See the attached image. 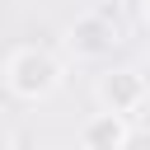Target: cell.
<instances>
[{
	"label": "cell",
	"instance_id": "6",
	"mask_svg": "<svg viewBox=\"0 0 150 150\" xmlns=\"http://www.w3.org/2000/svg\"><path fill=\"white\" fill-rule=\"evenodd\" d=\"M136 9H141V23L150 28V0H136Z\"/></svg>",
	"mask_w": 150,
	"mask_h": 150
},
{
	"label": "cell",
	"instance_id": "5",
	"mask_svg": "<svg viewBox=\"0 0 150 150\" xmlns=\"http://www.w3.org/2000/svg\"><path fill=\"white\" fill-rule=\"evenodd\" d=\"M117 150H150V131H136V127H131V131H127V141H122Z\"/></svg>",
	"mask_w": 150,
	"mask_h": 150
},
{
	"label": "cell",
	"instance_id": "3",
	"mask_svg": "<svg viewBox=\"0 0 150 150\" xmlns=\"http://www.w3.org/2000/svg\"><path fill=\"white\" fill-rule=\"evenodd\" d=\"M145 94H150V84H145V75L141 70H131V66H117V70H103L98 75V103L108 108V112H136L141 103H145Z\"/></svg>",
	"mask_w": 150,
	"mask_h": 150
},
{
	"label": "cell",
	"instance_id": "2",
	"mask_svg": "<svg viewBox=\"0 0 150 150\" xmlns=\"http://www.w3.org/2000/svg\"><path fill=\"white\" fill-rule=\"evenodd\" d=\"M70 52L75 56H108L117 42H122V14L117 5H98V9H84L75 23H70Z\"/></svg>",
	"mask_w": 150,
	"mask_h": 150
},
{
	"label": "cell",
	"instance_id": "4",
	"mask_svg": "<svg viewBox=\"0 0 150 150\" xmlns=\"http://www.w3.org/2000/svg\"><path fill=\"white\" fill-rule=\"evenodd\" d=\"M127 131H131V122H127V112H94L89 122H84V131H80V145L84 150H117L122 141H127Z\"/></svg>",
	"mask_w": 150,
	"mask_h": 150
},
{
	"label": "cell",
	"instance_id": "1",
	"mask_svg": "<svg viewBox=\"0 0 150 150\" xmlns=\"http://www.w3.org/2000/svg\"><path fill=\"white\" fill-rule=\"evenodd\" d=\"M5 84L23 103H42L61 89V61L47 47H14L5 61Z\"/></svg>",
	"mask_w": 150,
	"mask_h": 150
}]
</instances>
